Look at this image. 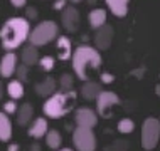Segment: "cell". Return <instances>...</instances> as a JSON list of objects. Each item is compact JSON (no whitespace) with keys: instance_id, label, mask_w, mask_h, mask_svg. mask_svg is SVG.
<instances>
[{"instance_id":"1","label":"cell","mask_w":160,"mask_h":151,"mask_svg":"<svg viewBox=\"0 0 160 151\" xmlns=\"http://www.w3.org/2000/svg\"><path fill=\"white\" fill-rule=\"evenodd\" d=\"M31 24L25 17H10L0 27V42L7 52H12L27 40Z\"/></svg>"},{"instance_id":"2","label":"cell","mask_w":160,"mask_h":151,"mask_svg":"<svg viewBox=\"0 0 160 151\" xmlns=\"http://www.w3.org/2000/svg\"><path fill=\"white\" fill-rule=\"evenodd\" d=\"M71 62H72V71L78 79L89 81V74L91 71H98L103 64L101 54L91 45H79L74 49L71 54Z\"/></svg>"},{"instance_id":"3","label":"cell","mask_w":160,"mask_h":151,"mask_svg":"<svg viewBox=\"0 0 160 151\" xmlns=\"http://www.w3.org/2000/svg\"><path fill=\"white\" fill-rule=\"evenodd\" d=\"M78 101V94L74 89L71 91H58V92H52L49 97L44 101L42 104V111L47 118L52 119H59L64 118L66 114H69L76 106Z\"/></svg>"},{"instance_id":"4","label":"cell","mask_w":160,"mask_h":151,"mask_svg":"<svg viewBox=\"0 0 160 151\" xmlns=\"http://www.w3.org/2000/svg\"><path fill=\"white\" fill-rule=\"evenodd\" d=\"M59 34V27L54 20H44V22H39L31 32H29V44L36 45V47H42L51 44L52 40H56Z\"/></svg>"},{"instance_id":"5","label":"cell","mask_w":160,"mask_h":151,"mask_svg":"<svg viewBox=\"0 0 160 151\" xmlns=\"http://www.w3.org/2000/svg\"><path fill=\"white\" fill-rule=\"evenodd\" d=\"M160 138V121L157 118H147L142 124V148L152 151L157 148Z\"/></svg>"},{"instance_id":"6","label":"cell","mask_w":160,"mask_h":151,"mask_svg":"<svg viewBox=\"0 0 160 151\" xmlns=\"http://www.w3.org/2000/svg\"><path fill=\"white\" fill-rule=\"evenodd\" d=\"M72 144L76 151H96V136L93 129L76 126L72 131Z\"/></svg>"},{"instance_id":"7","label":"cell","mask_w":160,"mask_h":151,"mask_svg":"<svg viewBox=\"0 0 160 151\" xmlns=\"http://www.w3.org/2000/svg\"><path fill=\"white\" fill-rule=\"evenodd\" d=\"M96 111L98 116L101 118H111V113H113V107L120 104V97L118 94L113 92V91H99V94L96 96Z\"/></svg>"},{"instance_id":"8","label":"cell","mask_w":160,"mask_h":151,"mask_svg":"<svg viewBox=\"0 0 160 151\" xmlns=\"http://www.w3.org/2000/svg\"><path fill=\"white\" fill-rule=\"evenodd\" d=\"M113 37H115V30L110 24H105L101 27H98L94 30L93 42H94V49L96 50H106L110 49L113 44Z\"/></svg>"},{"instance_id":"9","label":"cell","mask_w":160,"mask_h":151,"mask_svg":"<svg viewBox=\"0 0 160 151\" xmlns=\"http://www.w3.org/2000/svg\"><path fill=\"white\" fill-rule=\"evenodd\" d=\"M79 22H81V15H79V10H78L74 5H66L62 8L61 24H62V27L66 29V32H71V34L78 32Z\"/></svg>"},{"instance_id":"10","label":"cell","mask_w":160,"mask_h":151,"mask_svg":"<svg viewBox=\"0 0 160 151\" xmlns=\"http://www.w3.org/2000/svg\"><path fill=\"white\" fill-rule=\"evenodd\" d=\"M74 123H76V126L93 129L98 124V114L94 113L91 107H78L74 113Z\"/></svg>"},{"instance_id":"11","label":"cell","mask_w":160,"mask_h":151,"mask_svg":"<svg viewBox=\"0 0 160 151\" xmlns=\"http://www.w3.org/2000/svg\"><path fill=\"white\" fill-rule=\"evenodd\" d=\"M17 67V54L15 52H7L0 55V77L8 79L14 76Z\"/></svg>"},{"instance_id":"12","label":"cell","mask_w":160,"mask_h":151,"mask_svg":"<svg viewBox=\"0 0 160 151\" xmlns=\"http://www.w3.org/2000/svg\"><path fill=\"white\" fill-rule=\"evenodd\" d=\"M56 50H58V59L59 60H69L72 54V45L69 37L66 35H58L56 37Z\"/></svg>"},{"instance_id":"13","label":"cell","mask_w":160,"mask_h":151,"mask_svg":"<svg viewBox=\"0 0 160 151\" xmlns=\"http://www.w3.org/2000/svg\"><path fill=\"white\" fill-rule=\"evenodd\" d=\"M56 89H58V81L51 76H47L46 79H42L41 83H37L34 86V91H36L41 97H49L52 92H56Z\"/></svg>"},{"instance_id":"14","label":"cell","mask_w":160,"mask_h":151,"mask_svg":"<svg viewBox=\"0 0 160 151\" xmlns=\"http://www.w3.org/2000/svg\"><path fill=\"white\" fill-rule=\"evenodd\" d=\"M47 129H49V123H47L46 118H36L31 123V126H29V131L27 134L34 138V139H41V138L46 136Z\"/></svg>"},{"instance_id":"15","label":"cell","mask_w":160,"mask_h":151,"mask_svg":"<svg viewBox=\"0 0 160 151\" xmlns=\"http://www.w3.org/2000/svg\"><path fill=\"white\" fill-rule=\"evenodd\" d=\"M39 50L36 45L32 44H27L25 47H22V52H20V60H22L24 66L31 67V66H36V64L39 62Z\"/></svg>"},{"instance_id":"16","label":"cell","mask_w":160,"mask_h":151,"mask_svg":"<svg viewBox=\"0 0 160 151\" xmlns=\"http://www.w3.org/2000/svg\"><path fill=\"white\" fill-rule=\"evenodd\" d=\"M105 3L115 17H120V19H122V17H127L130 0H105Z\"/></svg>"},{"instance_id":"17","label":"cell","mask_w":160,"mask_h":151,"mask_svg":"<svg viewBox=\"0 0 160 151\" xmlns=\"http://www.w3.org/2000/svg\"><path fill=\"white\" fill-rule=\"evenodd\" d=\"M17 124L19 126H27L31 123V119L34 118V107L31 102H24L22 106L17 107Z\"/></svg>"},{"instance_id":"18","label":"cell","mask_w":160,"mask_h":151,"mask_svg":"<svg viewBox=\"0 0 160 151\" xmlns=\"http://www.w3.org/2000/svg\"><path fill=\"white\" fill-rule=\"evenodd\" d=\"M99 91H103L101 84L94 83V81H84V84L81 86L79 92H81V96H83V99H86V101H94L96 96L99 94Z\"/></svg>"},{"instance_id":"19","label":"cell","mask_w":160,"mask_h":151,"mask_svg":"<svg viewBox=\"0 0 160 151\" xmlns=\"http://www.w3.org/2000/svg\"><path fill=\"white\" fill-rule=\"evenodd\" d=\"M12 138V121L3 111H0V141L7 143Z\"/></svg>"},{"instance_id":"20","label":"cell","mask_w":160,"mask_h":151,"mask_svg":"<svg viewBox=\"0 0 160 151\" xmlns=\"http://www.w3.org/2000/svg\"><path fill=\"white\" fill-rule=\"evenodd\" d=\"M106 17H108V14H106V10L105 8H93L91 12H89V15H88V20H89V25L96 30L98 27H101V25H105L106 24Z\"/></svg>"},{"instance_id":"21","label":"cell","mask_w":160,"mask_h":151,"mask_svg":"<svg viewBox=\"0 0 160 151\" xmlns=\"http://www.w3.org/2000/svg\"><path fill=\"white\" fill-rule=\"evenodd\" d=\"M7 94L10 96V99H14V101H19V99L24 97L25 94V89H24V83H20V81H10V83L7 84Z\"/></svg>"},{"instance_id":"22","label":"cell","mask_w":160,"mask_h":151,"mask_svg":"<svg viewBox=\"0 0 160 151\" xmlns=\"http://www.w3.org/2000/svg\"><path fill=\"white\" fill-rule=\"evenodd\" d=\"M44 138H46L47 148L59 149L62 146V136H61V133H59L58 129H47V133H46Z\"/></svg>"},{"instance_id":"23","label":"cell","mask_w":160,"mask_h":151,"mask_svg":"<svg viewBox=\"0 0 160 151\" xmlns=\"http://www.w3.org/2000/svg\"><path fill=\"white\" fill-rule=\"evenodd\" d=\"M116 129H118V133H122V134H130V133L135 131V123L130 118H123V119L118 121Z\"/></svg>"},{"instance_id":"24","label":"cell","mask_w":160,"mask_h":151,"mask_svg":"<svg viewBox=\"0 0 160 151\" xmlns=\"http://www.w3.org/2000/svg\"><path fill=\"white\" fill-rule=\"evenodd\" d=\"M71 89H74V77L68 74V72H64L59 77V91H71Z\"/></svg>"},{"instance_id":"25","label":"cell","mask_w":160,"mask_h":151,"mask_svg":"<svg viewBox=\"0 0 160 151\" xmlns=\"http://www.w3.org/2000/svg\"><path fill=\"white\" fill-rule=\"evenodd\" d=\"M39 66H41L42 71H46V72H49V71H52L54 66H56V59L52 57V55H44V57H39Z\"/></svg>"},{"instance_id":"26","label":"cell","mask_w":160,"mask_h":151,"mask_svg":"<svg viewBox=\"0 0 160 151\" xmlns=\"http://www.w3.org/2000/svg\"><path fill=\"white\" fill-rule=\"evenodd\" d=\"M128 141H125V139H116L113 141L111 144H108L103 151H127L128 149Z\"/></svg>"},{"instance_id":"27","label":"cell","mask_w":160,"mask_h":151,"mask_svg":"<svg viewBox=\"0 0 160 151\" xmlns=\"http://www.w3.org/2000/svg\"><path fill=\"white\" fill-rule=\"evenodd\" d=\"M14 74H17V81H20V83H25V81L29 79V67L24 66V64H20V66L17 64Z\"/></svg>"},{"instance_id":"28","label":"cell","mask_w":160,"mask_h":151,"mask_svg":"<svg viewBox=\"0 0 160 151\" xmlns=\"http://www.w3.org/2000/svg\"><path fill=\"white\" fill-rule=\"evenodd\" d=\"M15 111H17V102L14 99L3 102V113L5 114H15Z\"/></svg>"},{"instance_id":"29","label":"cell","mask_w":160,"mask_h":151,"mask_svg":"<svg viewBox=\"0 0 160 151\" xmlns=\"http://www.w3.org/2000/svg\"><path fill=\"white\" fill-rule=\"evenodd\" d=\"M99 79H101L103 84H111L115 81V76L110 74V72H101V76H99Z\"/></svg>"},{"instance_id":"30","label":"cell","mask_w":160,"mask_h":151,"mask_svg":"<svg viewBox=\"0 0 160 151\" xmlns=\"http://www.w3.org/2000/svg\"><path fill=\"white\" fill-rule=\"evenodd\" d=\"M25 19H31V20H36L37 19V10H36V7H27L25 8Z\"/></svg>"},{"instance_id":"31","label":"cell","mask_w":160,"mask_h":151,"mask_svg":"<svg viewBox=\"0 0 160 151\" xmlns=\"http://www.w3.org/2000/svg\"><path fill=\"white\" fill-rule=\"evenodd\" d=\"M66 5H68L66 0H56L54 5H52V8H54V10H62V8L66 7Z\"/></svg>"},{"instance_id":"32","label":"cell","mask_w":160,"mask_h":151,"mask_svg":"<svg viewBox=\"0 0 160 151\" xmlns=\"http://www.w3.org/2000/svg\"><path fill=\"white\" fill-rule=\"evenodd\" d=\"M10 3H12L15 8H22V7H25L27 0H10Z\"/></svg>"},{"instance_id":"33","label":"cell","mask_w":160,"mask_h":151,"mask_svg":"<svg viewBox=\"0 0 160 151\" xmlns=\"http://www.w3.org/2000/svg\"><path fill=\"white\" fill-rule=\"evenodd\" d=\"M27 151H41V144H39V143H32L27 148Z\"/></svg>"},{"instance_id":"34","label":"cell","mask_w":160,"mask_h":151,"mask_svg":"<svg viewBox=\"0 0 160 151\" xmlns=\"http://www.w3.org/2000/svg\"><path fill=\"white\" fill-rule=\"evenodd\" d=\"M7 151H20V146H19V144H15V143H12V144H8Z\"/></svg>"},{"instance_id":"35","label":"cell","mask_w":160,"mask_h":151,"mask_svg":"<svg viewBox=\"0 0 160 151\" xmlns=\"http://www.w3.org/2000/svg\"><path fill=\"white\" fill-rule=\"evenodd\" d=\"M3 96V84H2V77H0V97Z\"/></svg>"},{"instance_id":"36","label":"cell","mask_w":160,"mask_h":151,"mask_svg":"<svg viewBox=\"0 0 160 151\" xmlns=\"http://www.w3.org/2000/svg\"><path fill=\"white\" fill-rule=\"evenodd\" d=\"M58 151H72V149L71 148H59Z\"/></svg>"},{"instance_id":"37","label":"cell","mask_w":160,"mask_h":151,"mask_svg":"<svg viewBox=\"0 0 160 151\" xmlns=\"http://www.w3.org/2000/svg\"><path fill=\"white\" fill-rule=\"evenodd\" d=\"M69 2H72V3H78V2H81V0H69Z\"/></svg>"}]
</instances>
